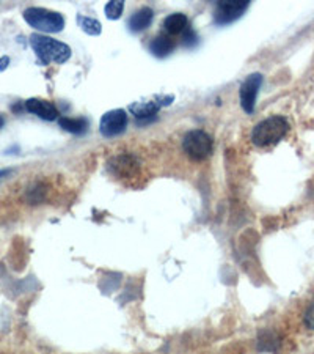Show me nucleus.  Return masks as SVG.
<instances>
[{
  "instance_id": "5",
  "label": "nucleus",
  "mask_w": 314,
  "mask_h": 354,
  "mask_svg": "<svg viewBox=\"0 0 314 354\" xmlns=\"http://www.w3.org/2000/svg\"><path fill=\"white\" fill-rule=\"evenodd\" d=\"M262 83L261 75H251L245 79V82L240 86V106H242L247 114H251L255 110L258 92Z\"/></svg>"
},
{
  "instance_id": "4",
  "label": "nucleus",
  "mask_w": 314,
  "mask_h": 354,
  "mask_svg": "<svg viewBox=\"0 0 314 354\" xmlns=\"http://www.w3.org/2000/svg\"><path fill=\"white\" fill-rule=\"evenodd\" d=\"M182 148L190 159L203 161L212 153V139L205 131L195 129L186 134L182 140Z\"/></svg>"
},
{
  "instance_id": "10",
  "label": "nucleus",
  "mask_w": 314,
  "mask_h": 354,
  "mask_svg": "<svg viewBox=\"0 0 314 354\" xmlns=\"http://www.w3.org/2000/svg\"><path fill=\"white\" fill-rule=\"evenodd\" d=\"M176 48V41L175 38L167 35V33H160L159 37L153 39V43H151V52L157 57H165L170 52H173Z\"/></svg>"
},
{
  "instance_id": "1",
  "label": "nucleus",
  "mask_w": 314,
  "mask_h": 354,
  "mask_svg": "<svg viewBox=\"0 0 314 354\" xmlns=\"http://www.w3.org/2000/svg\"><path fill=\"white\" fill-rule=\"evenodd\" d=\"M30 46L35 50L36 57L41 60L43 65L49 63H65L71 57V48L57 39L33 33L30 37Z\"/></svg>"
},
{
  "instance_id": "8",
  "label": "nucleus",
  "mask_w": 314,
  "mask_h": 354,
  "mask_svg": "<svg viewBox=\"0 0 314 354\" xmlns=\"http://www.w3.org/2000/svg\"><path fill=\"white\" fill-rule=\"evenodd\" d=\"M25 109L48 121H52V120H55V118H59V110H57V108H55V104L49 103V101H46V99H38V98L27 99Z\"/></svg>"
},
{
  "instance_id": "11",
  "label": "nucleus",
  "mask_w": 314,
  "mask_h": 354,
  "mask_svg": "<svg viewBox=\"0 0 314 354\" xmlns=\"http://www.w3.org/2000/svg\"><path fill=\"white\" fill-rule=\"evenodd\" d=\"M153 16H154L153 10L148 8V7H145V8L138 10V11H136V13L132 14L131 21H129V26H131V29L134 32L145 30V29H147V27H149L151 22H153Z\"/></svg>"
},
{
  "instance_id": "9",
  "label": "nucleus",
  "mask_w": 314,
  "mask_h": 354,
  "mask_svg": "<svg viewBox=\"0 0 314 354\" xmlns=\"http://www.w3.org/2000/svg\"><path fill=\"white\" fill-rule=\"evenodd\" d=\"M189 29V19L182 13H173L164 21V30L167 35H179V33H186Z\"/></svg>"
},
{
  "instance_id": "6",
  "label": "nucleus",
  "mask_w": 314,
  "mask_h": 354,
  "mask_svg": "<svg viewBox=\"0 0 314 354\" xmlns=\"http://www.w3.org/2000/svg\"><path fill=\"white\" fill-rule=\"evenodd\" d=\"M127 126V114L123 109L110 110L101 118V132L105 137H114L125 131Z\"/></svg>"
},
{
  "instance_id": "12",
  "label": "nucleus",
  "mask_w": 314,
  "mask_h": 354,
  "mask_svg": "<svg viewBox=\"0 0 314 354\" xmlns=\"http://www.w3.org/2000/svg\"><path fill=\"white\" fill-rule=\"evenodd\" d=\"M60 126L65 129V131L72 132V134H82L87 131L88 128V121L85 118H70V117H63L59 120Z\"/></svg>"
},
{
  "instance_id": "7",
  "label": "nucleus",
  "mask_w": 314,
  "mask_h": 354,
  "mask_svg": "<svg viewBox=\"0 0 314 354\" xmlns=\"http://www.w3.org/2000/svg\"><path fill=\"white\" fill-rule=\"evenodd\" d=\"M249 0H225L216 8V21L218 24H228L239 18L249 7Z\"/></svg>"
},
{
  "instance_id": "3",
  "label": "nucleus",
  "mask_w": 314,
  "mask_h": 354,
  "mask_svg": "<svg viewBox=\"0 0 314 354\" xmlns=\"http://www.w3.org/2000/svg\"><path fill=\"white\" fill-rule=\"evenodd\" d=\"M24 19L29 22V26H32L33 29L48 33L61 32L65 27L63 16L57 11H50L46 8H27L24 11Z\"/></svg>"
},
{
  "instance_id": "15",
  "label": "nucleus",
  "mask_w": 314,
  "mask_h": 354,
  "mask_svg": "<svg viewBox=\"0 0 314 354\" xmlns=\"http://www.w3.org/2000/svg\"><path fill=\"white\" fill-rule=\"evenodd\" d=\"M123 8H125V2H123V0H118V2H109L105 5V14H107L109 19H118L123 13Z\"/></svg>"
},
{
  "instance_id": "19",
  "label": "nucleus",
  "mask_w": 314,
  "mask_h": 354,
  "mask_svg": "<svg viewBox=\"0 0 314 354\" xmlns=\"http://www.w3.org/2000/svg\"><path fill=\"white\" fill-rule=\"evenodd\" d=\"M3 123H5V121H3V117H2V115H0V129H2V128H3Z\"/></svg>"
},
{
  "instance_id": "13",
  "label": "nucleus",
  "mask_w": 314,
  "mask_h": 354,
  "mask_svg": "<svg viewBox=\"0 0 314 354\" xmlns=\"http://www.w3.org/2000/svg\"><path fill=\"white\" fill-rule=\"evenodd\" d=\"M160 103L157 101H149V103H136L131 106V112L137 118H148L157 114V110L160 109Z\"/></svg>"
},
{
  "instance_id": "17",
  "label": "nucleus",
  "mask_w": 314,
  "mask_h": 354,
  "mask_svg": "<svg viewBox=\"0 0 314 354\" xmlns=\"http://www.w3.org/2000/svg\"><path fill=\"white\" fill-rule=\"evenodd\" d=\"M10 63V59L8 57H2L0 59V70H5Z\"/></svg>"
},
{
  "instance_id": "14",
  "label": "nucleus",
  "mask_w": 314,
  "mask_h": 354,
  "mask_svg": "<svg viewBox=\"0 0 314 354\" xmlns=\"http://www.w3.org/2000/svg\"><path fill=\"white\" fill-rule=\"evenodd\" d=\"M77 22L81 24L82 30L88 33V35H99L101 30H103V27H101V22L96 19H92V18H87V16H78Z\"/></svg>"
},
{
  "instance_id": "16",
  "label": "nucleus",
  "mask_w": 314,
  "mask_h": 354,
  "mask_svg": "<svg viewBox=\"0 0 314 354\" xmlns=\"http://www.w3.org/2000/svg\"><path fill=\"white\" fill-rule=\"evenodd\" d=\"M305 324L308 326V328L314 331V302L305 313Z\"/></svg>"
},
{
  "instance_id": "18",
  "label": "nucleus",
  "mask_w": 314,
  "mask_h": 354,
  "mask_svg": "<svg viewBox=\"0 0 314 354\" xmlns=\"http://www.w3.org/2000/svg\"><path fill=\"white\" fill-rule=\"evenodd\" d=\"M11 170H0V178H3L5 175H8Z\"/></svg>"
},
{
  "instance_id": "2",
  "label": "nucleus",
  "mask_w": 314,
  "mask_h": 354,
  "mask_svg": "<svg viewBox=\"0 0 314 354\" xmlns=\"http://www.w3.org/2000/svg\"><path fill=\"white\" fill-rule=\"evenodd\" d=\"M289 125L283 117H271L258 123L253 132H251V140L258 147H269L282 140L286 132H288Z\"/></svg>"
}]
</instances>
